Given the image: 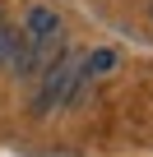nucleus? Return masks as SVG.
Instances as JSON below:
<instances>
[{
	"label": "nucleus",
	"instance_id": "obj_1",
	"mask_svg": "<svg viewBox=\"0 0 153 157\" xmlns=\"http://www.w3.org/2000/svg\"><path fill=\"white\" fill-rule=\"evenodd\" d=\"M74 83H79V60H65V56H56L46 69H42V93H37V116H46V111H60L65 102H70V93H74Z\"/></svg>",
	"mask_w": 153,
	"mask_h": 157
}]
</instances>
